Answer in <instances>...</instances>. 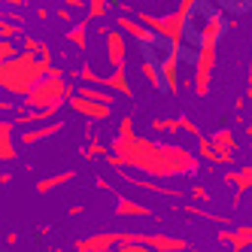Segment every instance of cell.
Returning <instances> with one entry per match:
<instances>
[{
    "label": "cell",
    "mask_w": 252,
    "mask_h": 252,
    "mask_svg": "<svg viewBox=\"0 0 252 252\" xmlns=\"http://www.w3.org/2000/svg\"><path fill=\"white\" fill-rule=\"evenodd\" d=\"M106 164L113 170H140L146 179H167V176H189L197 170V158L176 146V143H152L143 140L134 131V119L125 116L116 140L110 143V155Z\"/></svg>",
    "instance_id": "1"
},
{
    "label": "cell",
    "mask_w": 252,
    "mask_h": 252,
    "mask_svg": "<svg viewBox=\"0 0 252 252\" xmlns=\"http://www.w3.org/2000/svg\"><path fill=\"white\" fill-rule=\"evenodd\" d=\"M52 58H33L28 52H19L12 61L0 64V88L15 97H28L33 92V85L49 76Z\"/></svg>",
    "instance_id": "2"
},
{
    "label": "cell",
    "mask_w": 252,
    "mask_h": 252,
    "mask_svg": "<svg viewBox=\"0 0 252 252\" xmlns=\"http://www.w3.org/2000/svg\"><path fill=\"white\" fill-rule=\"evenodd\" d=\"M191 12H194V3H191V0H183V3H176L173 12L155 15V12L140 9L134 19H137L143 28H149L158 40L170 43V49L179 52V49L186 46V37H189V31H191Z\"/></svg>",
    "instance_id": "3"
},
{
    "label": "cell",
    "mask_w": 252,
    "mask_h": 252,
    "mask_svg": "<svg viewBox=\"0 0 252 252\" xmlns=\"http://www.w3.org/2000/svg\"><path fill=\"white\" fill-rule=\"evenodd\" d=\"M67 97H70V88L64 82V73L58 67H52L49 76L33 85V92L25 97L19 113H31V110L37 113V110H49V106H61V103H67Z\"/></svg>",
    "instance_id": "4"
},
{
    "label": "cell",
    "mask_w": 252,
    "mask_h": 252,
    "mask_svg": "<svg viewBox=\"0 0 252 252\" xmlns=\"http://www.w3.org/2000/svg\"><path fill=\"white\" fill-rule=\"evenodd\" d=\"M122 243H140L152 252H183L189 243L183 237H170V234H146V231H125Z\"/></svg>",
    "instance_id": "5"
},
{
    "label": "cell",
    "mask_w": 252,
    "mask_h": 252,
    "mask_svg": "<svg viewBox=\"0 0 252 252\" xmlns=\"http://www.w3.org/2000/svg\"><path fill=\"white\" fill-rule=\"evenodd\" d=\"M213 64H216V46H197L194 67H191V85H194V94H207L210 79H213Z\"/></svg>",
    "instance_id": "6"
},
{
    "label": "cell",
    "mask_w": 252,
    "mask_h": 252,
    "mask_svg": "<svg viewBox=\"0 0 252 252\" xmlns=\"http://www.w3.org/2000/svg\"><path fill=\"white\" fill-rule=\"evenodd\" d=\"M179 52L176 49H161L158 55V73H161V85L167 88L170 94L179 92Z\"/></svg>",
    "instance_id": "7"
},
{
    "label": "cell",
    "mask_w": 252,
    "mask_h": 252,
    "mask_svg": "<svg viewBox=\"0 0 252 252\" xmlns=\"http://www.w3.org/2000/svg\"><path fill=\"white\" fill-rule=\"evenodd\" d=\"M116 25H119V33H131V37L143 46V52L161 46V40L155 37V33H152L149 28H143V25L134 19V15H128V12H119V15H116Z\"/></svg>",
    "instance_id": "8"
},
{
    "label": "cell",
    "mask_w": 252,
    "mask_h": 252,
    "mask_svg": "<svg viewBox=\"0 0 252 252\" xmlns=\"http://www.w3.org/2000/svg\"><path fill=\"white\" fill-rule=\"evenodd\" d=\"M122 234L125 231H103V234L82 237L76 243V252H110L113 246H122Z\"/></svg>",
    "instance_id": "9"
},
{
    "label": "cell",
    "mask_w": 252,
    "mask_h": 252,
    "mask_svg": "<svg viewBox=\"0 0 252 252\" xmlns=\"http://www.w3.org/2000/svg\"><path fill=\"white\" fill-rule=\"evenodd\" d=\"M67 103H70V110H73L76 116H85V119H92V122H103V119L113 116V106H100V103H92V100H82L73 92H70Z\"/></svg>",
    "instance_id": "10"
},
{
    "label": "cell",
    "mask_w": 252,
    "mask_h": 252,
    "mask_svg": "<svg viewBox=\"0 0 252 252\" xmlns=\"http://www.w3.org/2000/svg\"><path fill=\"white\" fill-rule=\"evenodd\" d=\"M103 40H106V61L116 67H125V58H128V40L125 33L119 31H103Z\"/></svg>",
    "instance_id": "11"
},
{
    "label": "cell",
    "mask_w": 252,
    "mask_h": 252,
    "mask_svg": "<svg viewBox=\"0 0 252 252\" xmlns=\"http://www.w3.org/2000/svg\"><path fill=\"white\" fill-rule=\"evenodd\" d=\"M222 31H225V15L222 12H213L204 19V25L197 28V43L201 46H216L222 37Z\"/></svg>",
    "instance_id": "12"
},
{
    "label": "cell",
    "mask_w": 252,
    "mask_h": 252,
    "mask_svg": "<svg viewBox=\"0 0 252 252\" xmlns=\"http://www.w3.org/2000/svg\"><path fill=\"white\" fill-rule=\"evenodd\" d=\"M61 131H64V122H49V125H37V128H25L19 140L25 143V146H37V143L52 140V137L61 134Z\"/></svg>",
    "instance_id": "13"
},
{
    "label": "cell",
    "mask_w": 252,
    "mask_h": 252,
    "mask_svg": "<svg viewBox=\"0 0 252 252\" xmlns=\"http://www.w3.org/2000/svg\"><path fill=\"white\" fill-rule=\"evenodd\" d=\"M119 173H122V179H128L131 186H137V189H143V191H152V194H170V197H183V191H179V189H164L161 183H155V179L137 176V173H131V170H119Z\"/></svg>",
    "instance_id": "14"
},
{
    "label": "cell",
    "mask_w": 252,
    "mask_h": 252,
    "mask_svg": "<svg viewBox=\"0 0 252 252\" xmlns=\"http://www.w3.org/2000/svg\"><path fill=\"white\" fill-rule=\"evenodd\" d=\"M12 128L15 125L0 119V161H15V137H12Z\"/></svg>",
    "instance_id": "15"
},
{
    "label": "cell",
    "mask_w": 252,
    "mask_h": 252,
    "mask_svg": "<svg viewBox=\"0 0 252 252\" xmlns=\"http://www.w3.org/2000/svg\"><path fill=\"white\" fill-rule=\"evenodd\" d=\"M103 88H110V94L119 92L122 97H131V82H128V70L116 67L110 76H103Z\"/></svg>",
    "instance_id": "16"
},
{
    "label": "cell",
    "mask_w": 252,
    "mask_h": 252,
    "mask_svg": "<svg viewBox=\"0 0 252 252\" xmlns=\"http://www.w3.org/2000/svg\"><path fill=\"white\" fill-rule=\"evenodd\" d=\"M73 94H79L82 100L100 103V106H113V100H116V94L103 92V88H94V85H76V88H73Z\"/></svg>",
    "instance_id": "17"
},
{
    "label": "cell",
    "mask_w": 252,
    "mask_h": 252,
    "mask_svg": "<svg viewBox=\"0 0 252 252\" xmlns=\"http://www.w3.org/2000/svg\"><path fill=\"white\" fill-rule=\"evenodd\" d=\"M116 213L119 216H152V210L146 207V204H140V201H134V197H122L119 194V201H116Z\"/></svg>",
    "instance_id": "18"
},
{
    "label": "cell",
    "mask_w": 252,
    "mask_h": 252,
    "mask_svg": "<svg viewBox=\"0 0 252 252\" xmlns=\"http://www.w3.org/2000/svg\"><path fill=\"white\" fill-rule=\"evenodd\" d=\"M219 240L231 243L234 249H243L252 243V228H237V231H219Z\"/></svg>",
    "instance_id": "19"
},
{
    "label": "cell",
    "mask_w": 252,
    "mask_h": 252,
    "mask_svg": "<svg viewBox=\"0 0 252 252\" xmlns=\"http://www.w3.org/2000/svg\"><path fill=\"white\" fill-rule=\"evenodd\" d=\"M140 73H143V79H146L155 92L158 88H164L161 85V73H158V61L155 58H149V55H143V61H140Z\"/></svg>",
    "instance_id": "20"
},
{
    "label": "cell",
    "mask_w": 252,
    "mask_h": 252,
    "mask_svg": "<svg viewBox=\"0 0 252 252\" xmlns=\"http://www.w3.org/2000/svg\"><path fill=\"white\" fill-rule=\"evenodd\" d=\"M88 28H92V22H88V19L73 22V28L67 31V40L73 43L76 49H85V46H88Z\"/></svg>",
    "instance_id": "21"
},
{
    "label": "cell",
    "mask_w": 252,
    "mask_h": 252,
    "mask_svg": "<svg viewBox=\"0 0 252 252\" xmlns=\"http://www.w3.org/2000/svg\"><path fill=\"white\" fill-rule=\"evenodd\" d=\"M73 176H76L73 170H64V173H55V176H46V179H40V183H37V191H40V194H49L52 189H58V186L70 183Z\"/></svg>",
    "instance_id": "22"
},
{
    "label": "cell",
    "mask_w": 252,
    "mask_h": 252,
    "mask_svg": "<svg viewBox=\"0 0 252 252\" xmlns=\"http://www.w3.org/2000/svg\"><path fill=\"white\" fill-rule=\"evenodd\" d=\"M210 143H213V149L228 161V152L234 149V137H231V131H216V134L210 137Z\"/></svg>",
    "instance_id": "23"
},
{
    "label": "cell",
    "mask_w": 252,
    "mask_h": 252,
    "mask_svg": "<svg viewBox=\"0 0 252 252\" xmlns=\"http://www.w3.org/2000/svg\"><path fill=\"white\" fill-rule=\"evenodd\" d=\"M228 179H231L234 186H240V189H249V186H252V170L243 167V170H237V173H231Z\"/></svg>",
    "instance_id": "24"
},
{
    "label": "cell",
    "mask_w": 252,
    "mask_h": 252,
    "mask_svg": "<svg viewBox=\"0 0 252 252\" xmlns=\"http://www.w3.org/2000/svg\"><path fill=\"white\" fill-rule=\"evenodd\" d=\"M15 55H19V49H15V43H12V40H0V64L12 61Z\"/></svg>",
    "instance_id": "25"
},
{
    "label": "cell",
    "mask_w": 252,
    "mask_h": 252,
    "mask_svg": "<svg viewBox=\"0 0 252 252\" xmlns=\"http://www.w3.org/2000/svg\"><path fill=\"white\" fill-rule=\"evenodd\" d=\"M152 128H155V131H170V134H176L179 125H176V119H155Z\"/></svg>",
    "instance_id": "26"
},
{
    "label": "cell",
    "mask_w": 252,
    "mask_h": 252,
    "mask_svg": "<svg viewBox=\"0 0 252 252\" xmlns=\"http://www.w3.org/2000/svg\"><path fill=\"white\" fill-rule=\"evenodd\" d=\"M106 12H110V6L97 0V3H88V15H85V19L92 22V19H100V15H106Z\"/></svg>",
    "instance_id": "27"
},
{
    "label": "cell",
    "mask_w": 252,
    "mask_h": 252,
    "mask_svg": "<svg viewBox=\"0 0 252 252\" xmlns=\"http://www.w3.org/2000/svg\"><path fill=\"white\" fill-rule=\"evenodd\" d=\"M186 213H191V216H201V219H213V222H225L222 216H216V213H207V210H201V207H186Z\"/></svg>",
    "instance_id": "28"
},
{
    "label": "cell",
    "mask_w": 252,
    "mask_h": 252,
    "mask_svg": "<svg viewBox=\"0 0 252 252\" xmlns=\"http://www.w3.org/2000/svg\"><path fill=\"white\" fill-rule=\"evenodd\" d=\"M201 155H204V158H213V161H225L219 152L213 149V143H210V140H201Z\"/></svg>",
    "instance_id": "29"
},
{
    "label": "cell",
    "mask_w": 252,
    "mask_h": 252,
    "mask_svg": "<svg viewBox=\"0 0 252 252\" xmlns=\"http://www.w3.org/2000/svg\"><path fill=\"white\" fill-rule=\"evenodd\" d=\"M176 125H179V128H186L189 134H194V137H201V131H197V125L189 119V116H176Z\"/></svg>",
    "instance_id": "30"
},
{
    "label": "cell",
    "mask_w": 252,
    "mask_h": 252,
    "mask_svg": "<svg viewBox=\"0 0 252 252\" xmlns=\"http://www.w3.org/2000/svg\"><path fill=\"white\" fill-rule=\"evenodd\" d=\"M116 252H152V249L140 246V243H122V246H116Z\"/></svg>",
    "instance_id": "31"
},
{
    "label": "cell",
    "mask_w": 252,
    "mask_h": 252,
    "mask_svg": "<svg viewBox=\"0 0 252 252\" xmlns=\"http://www.w3.org/2000/svg\"><path fill=\"white\" fill-rule=\"evenodd\" d=\"M85 155H88V158H94V155H103V146H100L97 140H92V143L85 146Z\"/></svg>",
    "instance_id": "32"
},
{
    "label": "cell",
    "mask_w": 252,
    "mask_h": 252,
    "mask_svg": "<svg viewBox=\"0 0 252 252\" xmlns=\"http://www.w3.org/2000/svg\"><path fill=\"white\" fill-rule=\"evenodd\" d=\"M12 110H15V103L6 100V97H0V113H12Z\"/></svg>",
    "instance_id": "33"
},
{
    "label": "cell",
    "mask_w": 252,
    "mask_h": 252,
    "mask_svg": "<svg viewBox=\"0 0 252 252\" xmlns=\"http://www.w3.org/2000/svg\"><path fill=\"white\" fill-rule=\"evenodd\" d=\"M94 183H97V189H106V191H113V186H110V183H106V179H103V176H97V179H94Z\"/></svg>",
    "instance_id": "34"
},
{
    "label": "cell",
    "mask_w": 252,
    "mask_h": 252,
    "mask_svg": "<svg viewBox=\"0 0 252 252\" xmlns=\"http://www.w3.org/2000/svg\"><path fill=\"white\" fill-rule=\"evenodd\" d=\"M12 183V173H0V186H9Z\"/></svg>",
    "instance_id": "35"
},
{
    "label": "cell",
    "mask_w": 252,
    "mask_h": 252,
    "mask_svg": "<svg viewBox=\"0 0 252 252\" xmlns=\"http://www.w3.org/2000/svg\"><path fill=\"white\" fill-rule=\"evenodd\" d=\"M58 19H61V22H73V19H70V12H67V9H58Z\"/></svg>",
    "instance_id": "36"
}]
</instances>
